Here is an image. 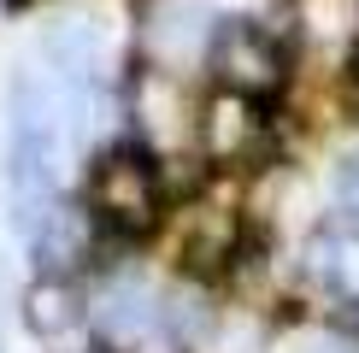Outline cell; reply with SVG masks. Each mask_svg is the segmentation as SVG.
<instances>
[{"label": "cell", "mask_w": 359, "mask_h": 353, "mask_svg": "<svg viewBox=\"0 0 359 353\" xmlns=\"http://www.w3.org/2000/svg\"><path fill=\"white\" fill-rule=\"evenodd\" d=\"M24 318H29L36 335H65L71 324L83 318V300H77V289H71L65 277H41V283L24 294Z\"/></svg>", "instance_id": "8fae6325"}, {"label": "cell", "mask_w": 359, "mask_h": 353, "mask_svg": "<svg viewBox=\"0 0 359 353\" xmlns=\"http://www.w3.org/2000/svg\"><path fill=\"white\" fill-rule=\"evenodd\" d=\"M201 141H206V153H212L218 165H253V159L271 147V124H265L259 100L224 88V95H212L206 112H201Z\"/></svg>", "instance_id": "3957f363"}, {"label": "cell", "mask_w": 359, "mask_h": 353, "mask_svg": "<svg viewBox=\"0 0 359 353\" xmlns=\"http://www.w3.org/2000/svg\"><path fill=\"white\" fill-rule=\"evenodd\" d=\"M212 29L218 24L206 12V0H147L142 6V48L154 59V71H171L183 59H194Z\"/></svg>", "instance_id": "277c9868"}, {"label": "cell", "mask_w": 359, "mask_h": 353, "mask_svg": "<svg viewBox=\"0 0 359 353\" xmlns=\"http://www.w3.org/2000/svg\"><path fill=\"white\" fill-rule=\"evenodd\" d=\"M294 24L324 53L353 48L359 41V0H294Z\"/></svg>", "instance_id": "30bf717a"}, {"label": "cell", "mask_w": 359, "mask_h": 353, "mask_svg": "<svg viewBox=\"0 0 359 353\" xmlns=\"http://www.w3.org/2000/svg\"><path fill=\"white\" fill-rule=\"evenodd\" d=\"M88 206H95L112 230H124V235L154 230V218H159V176H154V165H147V153L112 147V153L88 171Z\"/></svg>", "instance_id": "6da1fadb"}, {"label": "cell", "mask_w": 359, "mask_h": 353, "mask_svg": "<svg viewBox=\"0 0 359 353\" xmlns=\"http://www.w3.org/2000/svg\"><path fill=\"white\" fill-rule=\"evenodd\" d=\"M12 6H24V0H12Z\"/></svg>", "instance_id": "2e32d148"}, {"label": "cell", "mask_w": 359, "mask_h": 353, "mask_svg": "<svg viewBox=\"0 0 359 353\" xmlns=\"http://www.w3.org/2000/svg\"><path fill=\"white\" fill-rule=\"evenodd\" d=\"M159 324L171 330L177 347H194V342H206V335H212V306H206L201 294H171V300L159 306Z\"/></svg>", "instance_id": "7c38bea8"}, {"label": "cell", "mask_w": 359, "mask_h": 353, "mask_svg": "<svg viewBox=\"0 0 359 353\" xmlns=\"http://www.w3.org/2000/svg\"><path fill=\"white\" fill-rule=\"evenodd\" d=\"M318 271L330 277L336 289H348V300L359 294V235H336V242L318 247Z\"/></svg>", "instance_id": "4fadbf2b"}, {"label": "cell", "mask_w": 359, "mask_h": 353, "mask_svg": "<svg viewBox=\"0 0 359 353\" xmlns=\"http://www.w3.org/2000/svg\"><path fill=\"white\" fill-rule=\"evenodd\" d=\"M341 330H353V335H359V294H353L348 306H341Z\"/></svg>", "instance_id": "9a60e30c"}, {"label": "cell", "mask_w": 359, "mask_h": 353, "mask_svg": "<svg viewBox=\"0 0 359 353\" xmlns=\"http://www.w3.org/2000/svg\"><path fill=\"white\" fill-rule=\"evenodd\" d=\"M100 53H107V29H100L95 18L65 12V18H53L48 29H41V59H48L65 83H95Z\"/></svg>", "instance_id": "52a82bcc"}, {"label": "cell", "mask_w": 359, "mask_h": 353, "mask_svg": "<svg viewBox=\"0 0 359 353\" xmlns=\"http://www.w3.org/2000/svg\"><path fill=\"white\" fill-rule=\"evenodd\" d=\"M236 235H242V224L224 200H194L177 230V259L189 271H218L224 259H236Z\"/></svg>", "instance_id": "8992f818"}, {"label": "cell", "mask_w": 359, "mask_h": 353, "mask_svg": "<svg viewBox=\"0 0 359 353\" xmlns=\"http://www.w3.org/2000/svg\"><path fill=\"white\" fill-rule=\"evenodd\" d=\"M336 206L348 218H359V147L336 159Z\"/></svg>", "instance_id": "5bb4252c"}, {"label": "cell", "mask_w": 359, "mask_h": 353, "mask_svg": "<svg viewBox=\"0 0 359 353\" xmlns=\"http://www.w3.org/2000/svg\"><path fill=\"white\" fill-rule=\"evenodd\" d=\"M88 247H95V224H88L83 206H59L53 200V212L29 230V254H36L41 277H71L88 259Z\"/></svg>", "instance_id": "5b68a950"}, {"label": "cell", "mask_w": 359, "mask_h": 353, "mask_svg": "<svg viewBox=\"0 0 359 353\" xmlns=\"http://www.w3.org/2000/svg\"><path fill=\"white\" fill-rule=\"evenodd\" d=\"M95 324H100V335H112V342H136V335H147L159 324V306H154V294H147L142 283H112L95 300Z\"/></svg>", "instance_id": "9c48e42d"}, {"label": "cell", "mask_w": 359, "mask_h": 353, "mask_svg": "<svg viewBox=\"0 0 359 353\" xmlns=\"http://www.w3.org/2000/svg\"><path fill=\"white\" fill-rule=\"evenodd\" d=\"M212 71L218 83L230 88V95H248V100H265L277 95L283 77H289V65H283V48L271 36H265L253 18H224L212 29Z\"/></svg>", "instance_id": "7a4b0ae2"}, {"label": "cell", "mask_w": 359, "mask_h": 353, "mask_svg": "<svg viewBox=\"0 0 359 353\" xmlns=\"http://www.w3.org/2000/svg\"><path fill=\"white\" fill-rule=\"evenodd\" d=\"M136 124H142V136L154 147H177L183 141L189 106H183V83H177L171 71H154V65L142 71V83H136Z\"/></svg>", "instance_id": "ba28073f"}]
</instances>
